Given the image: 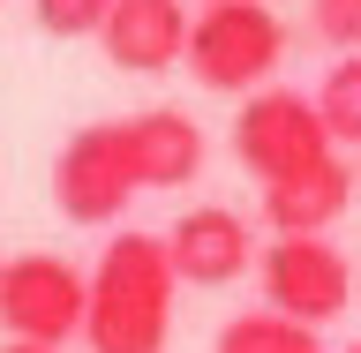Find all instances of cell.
Masks as SVG:
<instances>
[{
	"label": "cell",
	"mask_w": 361,
	"mask_h": 353,
	"mask_svg": "<svg viewBox=\"0 0 361 353\" xmlns=\"http://www.w3.org/2000/svg\"><path fill=\"white\" fill-rule=\"evenodd\" d=\"M98 45H106V61L128 68V75H166V68L188 53V8H180V0H113Z\"/></svg>",
	"instance_id": "ba28073f"
},
{
	"label": "cell",
	"mask_w": 361,
	"mask_h": 353,
	"mask_svg": "<svg viewBox=\"0 0 361 353\" xmlns=\"http://www.w3.org/2000/svg\"><path fill=\"white\" fill-rule=\"evenodd\" d=\"M346 203H354V166L331 151L324 166L264 188V225L271 233H324L331 218H346Z\"/></svg>",
	"instance_id": "30bf717a"
},
{
	"label": "cell",
	"mask_w": 361,
	"mask_h": 353,
	"mask_svg": "<svg viewBox=\"0 0 361 353\" xmlns=\"http://www.w3.org/2000/svg\"><path fill=\"white\" fill-rule=\"evenodd\" d=\"M211 353H324V331L286 323V316H271V309H241V316L219 331V346H211Z\"/></svg>",
	"instance_id": "8fae6325"
},
{
	"label": "cell",
	"mask_w": 361,
	"mask_h": 353,
	"mask_svg": "<svg viewBox=\"0 0 361 353\" xmlns=\"http://www.w3.org/2000/svg\"><path fill=\"white\" fill-rule=\"evenodd\" d=\"M233 158L256 173V188L324 166L331 135H324L316 98H301V90H256V98H241V113H233Z\"/></svg>",
	"instance_id": "277c9868"
},
{
	"label": "cell",
	"mask_w": 361,
	"mask_h": 353,
	"mask_svg": "<svg viewBox=\"0 0 361 353\" xmlns=\"http://www.w3.org/2000/svg\"><path fill=\"white\" fill-rule=\"evenodd\" d=\"M0 353H68V346H30V338H8Z\"/></svg>",
	"instance_id": "9a60e30c"
},
{
	"label": "cell",
	"mask_w": 361,
	"mask_h": 353,
	"mask_svg": "<svg viewBox=\"0 0 361 353\" xmlns=\"http://www.w3.org/2000/svg\"><path fill=\"white\" fill-rule=\"evenodd\" d=\"M166 256H173L180 286H233L248 264H256V233H248L241 211L226 203H196L166 225Z\"/></svg>",
	"instance_id": "52a82bcc"
},
{
	"label": "cell",
	"mask_w": 361,
	"mask_h": 353,
	"mask_svg": "<svg viewBox=\"0 0 361 353\" xmlns=\"http://www.w3.org/2000/svg\"><path fill=\"white\" fill-rule=\"evenodd\" d=\"M338 353H361V338H346V346H338Z\"/></svg>",
	"instance_id": "2e32d148"
},
{
	"label": "cell",
	"mask_w": 361,
	"mask_h": 353,
	"mask_svg": "<svg viewBox=\"0 0 361 353\" xmlns=\"http://www.w3.org/2000/svg\"><path fill=\"white\" fill-rule=\"evenodd\" d=\"M0 264H8V256H0Z\"/></svg>",
	"instance_id": "ac0fdd59"
},
{
	"label": "cell",
	"mask_w": 361,
	"mask_h": 353,
	"mask_svg": "<svg viewBox=\"0 0 361 353\" xmlns=\"http://www.w3.org/2000/svg\"><path fill=\"white\" fill-rule=\"evenodd\" d=\"M173 256L166 233H113L98 271H90V309H83V346L90 353H166L173 331Z\"/></svg>",
	"instance_id": "6da1fadb"
},
{
	"label": "cell",
	"mask_w": 361,
	"mask_h": 353,
	"mask_svg": "<svg viewBox=\"0 0 361 353\" xmlns=\"http://www.w3.org/2000/svg\"><path fill=\"white\" fill-rule=\"evenodd\" d=\"M135 196V158H128V120H83L53 151V203L75 225L121 218Z\"/></svg>",
	"instance_id": "8992f818"
},
{
	"label": "cell",
	"mask_w": 361,
	"mask_h": 353,
	"mask_svg": "<svg viewBox=\"0 0 361 353\" xmlns=\"http://www.w3.org/2000/svg\"><path fill=\"white\" fill-rule=\"evenodd\" d=\"M106 8L113 0H30V16H38L45 38H98L106 30Z\"/></svg>",
	"instance_id": "4fadbf2b"
},
{
	"label": "cell",
	"mask_w": 361,
	"mask_h": 353,
	"mask_svg": "<svg viewBox=\"0 0 361 353\" xmlns=\"http://www.w3.org/2000/svg\"><path fill=\"white\" fill-rule=\"evenodd\" d=\"M188 75L203 90L226 98H256V83H271V68L286 61V23L271 16L264 0H219L188 16Z\"/></svg>",
	"instance_id": "7a4b0ae2"
},
{
	"label": "cell",
	"mask_w": 361,
	"mask_h": 353,
	"mask_svg": "<svg viewBox=\"0 0 361 353\" xmlns=\"http://www.w3.org/2000/svg\"><path fill=\"white\" fill-rule=\"evenodd\" d=\"M128 158L135 188H188L203 173V128L180 106H143L128 113Z\"/></svg>",
	"instance_id": "9c48e42d"
},
{
	"label": "cell",
	"mask_w": 361,
	"mask_h": 353,
	"mask_svg": "<svg viewBox=\"0 0 361 353\" xmlns=\"http://www.w3.org/2000/svg\"><path fill=\"white\" fill-rule=\"evenodd\" d=\"M309 23L331 53H361V0H309Z\"/></svg>",
	"instance_id": "5bb4252c"
},
{
	"label": "cell",
	"mask_w": 361,
	"mask_h": 353,
	"mask_svg": "<svg viewBox=\"0 0 361 353\" xmlns=\"http://www.w3.org/2000/svg\"><path fill=\"white\" fill-rule=\"evenodd\" d=\"M90 309V278L53 248H30V256H8L0 264V323L8 338H30V346H68L83 331Z\"/></svg>",
	"instance_id": "5b68a950"
},
{
	"label": "cell",
	"mask_w": 361,
	"mask_h": 353,
	"mask_svg": "<svg viewBox=\"0 0 361 353\" xmlns=\"http://www.w3.org/2000/svg\"><path fill=\"white\" fill-rule=\"evenodd\" d=\"M256 278H264V309L309 331L354 309V264L331 233H271V248L256 256Z\"/></svg>",
	"instance_id": "3957f363"
},
{
	"label": "cell",
	"mask_w": 361,
	"mask_h": 353,
	"mask_svg": "<svg viewBox=\"0 0 361 353\" xmlns=\"http://www.w3.org/2000/svg\"><path fill=\"white\" fill-rule=\"evenodd\" d=\"M316 113L331 143H361V53H338L316 83Z\"/></svg>",
	"instance_id": "7c38bea8"
},
{
	"label": "cell",
	"mask_w": 361,
	"mask_h": 353,
	"mask_svg": "<svg viewBox=\"0 0 361 353\" xmlns=\"http://www.w3.org/2000/svg\"><path fill=\"white\" fill-rule=\"evenodd\" d=\"M203 8H219V0H203Z\"/></svg>",
	"instance_id": "e0dca14e"
}]
</instances>
